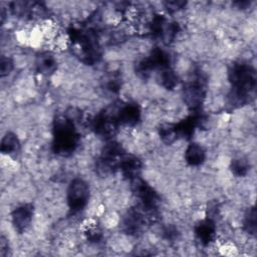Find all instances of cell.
I'll use <instances>...</instances> for the list:
<instances>
[{"mask_svg":"<svg viewBox=\"0 0 257 257\" xmlns=\"http://www.w3.org/2000/svg\"><path fill=\"white\" fill-rule=\"evenodd\" d=\"M228 79L231 83L229 104L236 108L250 102L257 84L255 68L247 62H234L228 70Z\"/></svg>","mask_w":257,"mask_h":257,"instance_id":"obj_1","label":"cell"},{"mask_svg":"<svg viewBox=\"0 0 257 257\" xmlns=\"http://www.w3.org/2000/svg\"><path fill=\"white\" fill-rule=\"evenodd\" d=\"M69 42L75 54L85 64L92 65L101 56L98 34L92 27H70L67 30Z\"/></svg>","mask_w":257,"mask_h":257,"instance_id":"obj_2","label":"cell"},{"mask_svg":"<svg viewBox=\"0 0 257 257\" xmlns=\"http://www.w3.org/2000/svg\"><path fill=\"white\" fill-rule=\"evenodd\" d=\"M80 135L75 120L67 114L57 116L52 125V151L61 157L71 156L79 145Z\"/></svg>","mask_w":257,"mask_h":257,"instance_id":"obj_3","label":"cell"},{"mask_svg":"<svg viewBox=\"0 0 257 257\" xmlns=\"http://www.w3.org/2000/svg\"><path fill=\"white\" fill-rule=\"evenodd\" d=\"M159 211L148 210L141 205L127 210L123 216L121 228L127 235H139L148 226L155 223L158 220Z\"/></svg>","mask_w":257,"mask_h":257,"instance_id":"obj_4","label":"cell"},{"mask_svg":"<svg viewBox=\"0 0 257 257\" xmlns=\"http://www.w3.org/2000/svg\"><path fill=\"white\" fill-rule=\"evenodd\" d=\"M125 155V152L121 145L116 142H108L102 149L99 158L95 163V169L99 176H108L119 168L121 158Z\"/></svg>","mask_w":257,"mask_h":257,"instance_id":"obj_5","label":"cell"},{"mask_svg":"<svg viewBox=\"0 0 257 257\" xmlns=\"http://www.w3.org/2000/svg\"><path fill=\"white\" fill-rule=\"evenodd\" d=\"M206 80L201 73L189 80L183 89L184 102L192 112L201 111L206 98Z\"/></svg>","mask_w":257,"mask_h":257,"instance_id":"obj_6","label":"cell"},{"mask_svg":"<svg viewBox=\"0 0 257 257\" xmlns=\"http://www.w3.org/2000/svg\"><path fill=\"white\" fill-rule=\"evenodd\" d=\"M171 58L169 53L161 47H155L150 54L141 59L136 66V71L139 76L147 78L151 73L157 69L163 70L170 67Z\"/></svg>","mask_w":257,"mask_h":257,"instance_id":"obj_7","label":"cell"},{"mask_svg":"<svg viewBox=\"0 0 257 257\" xmlns=\"http://www.w3.org/2000/svg\"><path fill=\"white\" fill-rule=\"evenodd\" d=\"M117 107H107L98 112L90 121V127L95 135L109 139L116 133L119 123L116 116Z\"/></svg>","mask_w":257,"mask_h":257,"instance_id":"obj_8","label":"cell"},{"mask_svg":"<svg viewBox=\"0 0 257 257\" xmlns=\"http://www.w3.org/2000/svg\"><path fill=\"white\" fill-rule=\"evenodd\" d=\"M89 186L81 178H74L67 188V205L72 215L80 213L87 205Z\"/></svg>","mask_w":257,"mask_h":257,"instance_id":"obj_9","label":"cell"},{"mask_svg":"<svg viewBox=\"0 0 257 257\" xmlns=\"http://www.w3.org/2000/svg\"><path fill=\"white\" fill-rule=\"evenodd\" d=\"M132 182V191L136 195V197L140 200V204L142 207L153 210L159 211L158 205L160 202V197L155 189L150 186L145 180H143L140 176L135 178Z\"/></svg>","mask_w":257,"mask_h":257,"instance_id":"obj_10","label":"cell"},{"mask_svg":"<svg viewBox=\"0 0 257 257\" xmlns=\"http://www.w3.org/2000/svg\"><path fill=\"white\" fill-rule=\"evenodd\" d=\"M116 116L119 125L133 127L140 122L142 110L138 103L127 102L117 107Z\"/></svg>","mask_w":257,"mask_h":257,"instance_id":"obj_11","label":"cell"},{"mask_svg":"<svg viewBox=\"0 0 257 257\" xmlns=\"http://www.w3.org/2000/svg\"><path fill=\"white\" fill-rule=\"evenodd\" d=\"M204 121H205V117L201 113V111L192 112V114H190L186 118L175 123L178 138L191 140L195 134L196 128L201 126Z\"/></svg>","mask_w":257,"mask_h":257,"instance_id":"obj_12","label":"cell"},{"mask_svg":"<svg viewBox=\"0 0 257 257\" xmlns=\"http://www.w3.org/2000/svg\"><path fill=\"white\" fill-rule=\"evenodd\" d=\"M33 212L34 208L32 204H22L12 211L11 220L15 231L19 234L26 231L32 221Z\"/></svg>","mask_w":257,"mask_h":257,"instance_id":"obj_13","label":"cell"},{"mask_svg":"<svg viewBox=\"0 0 257 257\" xmlns=\"http://www.w3.org/2000/svg\"><path fill=\"white\" fill-rule=\"evenodd\" d=\"M196 238L203 246L210 245L216 238V224L210 218H205L198 222L194 228Z\"/></svg>","mask_w":257,"mask_h":257,"instance_id":"obj_14","label":"cell"},{"mask_svg":"<svg viewBox=\"0 0 257 257\" xmlns=\"http://www.w3.org/2000/svg\"><path fill=\"white\" fill-rule=\"evenodd\" d=\"M118 170L125 179L132 181L140 176V172L142 170V161L134 155L125 154L120 160Z\"/></svg>","mask_w":257,"mask_h":257,"instance_id":"obj_15","label":"cell"},{"mask_svg":"<svg viewBox=\"0 0 257 257\" xmlns=\"http://www.w3.org/2000/svg\"><path fill=\"white\" fill-rule=\"evenodd\" d=\"M36 71L43 75L52 74L57 68V61L55 57L49 52L40 53L35 60Z\"/></svg>","mask_w":257,"mask_h":257,"instance_id":"obj_16","label":"cell"},{"mask_svg":"<svg viewBox=\"0 0 257 257\" xmlns=\"http://www.w3.org/2000/svg\"><path fill=\"white\" fill-rule=\"evenodd\" d=\"M205 159L206 151L201 145L197 143H192L187 147L185 151V161L188 165L192 167L200 166L205 162Z\"/></svg>","mask_w":257,"mask_h":257,"instance_id":"obj_17","label":"cell"},{"mask_svg":"<svg viewBox=\"0 0 257 257\" xmlns=\"http://www.w3.org/2000/svg\"><path fill=\"white\" fill-rule=\"evenodd\" d=\"M0 150L1 153L5 155H13L18 153L20 150V142L17 136L11 132L6 133L1 140Z\"/></svg>","mask_w":257,"mask_h":257,"instance_id":"obj_18","label":"cell"},{"mask_svg":"<svg viewBox=\"0 0 257 257\" xmlns=\"http://www.w3.org/2000/svg\"><path fill=\"white\" fill-rule=\"evenodd\" d=\"M167 22H168V20L165 15L155 14L148 24V30H149L150 34L155 38L162 39L164 29L166 27Z\"/></svg>","mask_w":257,"mask_h":257,"instance_id":"obj_19","label":"cell"},{"mask_svg":"<svg viewBox=\"0 0 257 257\" xmlns=\"http://www.w3.org/2000/svg\"><path fill=\"white\" fill-rule=\"evenodd\" d=\"M159 137L162 140V142L166 145H172L173 143H175L179 139L175 123L167 122V123H163L162 125H160Z\"/></svg>","mask_w":257,"mask_h":257,"instance_id":"obj_20","label":"cell"},{"mask_svg":"<svg viewBox=\"0 0 257 257\" xmlns=\"http://www.w3.org/2000/svg\"><path fill=\"white\" fill-rule=\"evenodd\" d=\"M160 82L163 87L172 90L179 84V76L171 67H168L161 70Z\"/></svg>","mask_w":257,"mask_h":257,"instance_id":"obj_21","label":"cell"},{"mask_svg":"<svg viewBox=\"0 0 257 257\" xmlns=\"http://www.w3.org/2000/svg\"><path fill=\"white\" fill-rule=\"evenodd\" d=\"M83 234L90 243H99L102 239V232L94 221H89L84 225Z\"/></svg>","mask_w":257,"mask_h":257,"instance_id":"obj_22","label":"cell"},{"mask_svg":"<svg viewBox=\"0 0 257 257\" xmlns=\"http://www.w3.org/2000/svg\"><path fill=\"white\" fill-rule=\"evenodd\" d=\"M230 169L235 176L245 177L250 170V165L247 159L241 157V158H236L232 160L230 164Z\"/></svg>","mask_w":257,"mask_h":257,"instance_id":"obj_23","label":"cell"},{"mask_svg":"<svg viewBox=\"0 0 257 257\" xmlns=\"http://www.w3.org/2000/svg\"><path fill=\"white\" fill-rule=\"evenodd\" d=\"M243 229L252 236L256 235V209L255 207L249 208L243 219Z\"/></svg>","mask_w":257,"mask_h":257,"instance_id":"obj_24","label":"cell"},{"mask_svg":"<svg viewBox=\"0 0 257 257\" xmlns=\"http://www.w3.org/2000/svg\"><path fill=\"white\" fill-rule=\"evenodd\" d=\"M180 29H181L180 25L177 22H167L166 27L164 29L162 40L165 43L172 42L175 39V37L177 36V34L179 33Z\"/></svg>","mask_w":257,"mask_h":257,"instance_id":"obj_25","label":"cell"},{"mask_svg":"<svg viewBox=\"0 0 257 257\" xmlns=\"http://www.w3.org/2000/svg\"><path fill=\"white\" fill-rule=\"evenodd\" d=\"M121 86V78L116 73L107 75L104 79V87L110 92H117Z\"/></svg>","mask_w":257,"mask_h":257,"instance_id":"obj_26","label":"cell"},{"mask_svg":"<svg viewBox=\"0 0 257 257\" xmlns=\"http://www.w3.org/2000/svg\"><path fill=\"white\" fill-rule=\"evenodd\" d=\"M14 67L13 61L11 58L6 57V56H2L1 57V62H0V74L1 77H4L6 75H8L12 69Z\"/></svg>","mask_w":257,"mask_h":257,"instance_id":"obj_27","label":"cell"},{"mask_svg":"<svg viewBox=\"0 0 257 257\" xmlns=\"http://www.w3.org/2000/svg\"><path fill=\"white\" fill-rule=\"evenodd\" d=\"M163 237L168 241H175L179 237V230L173 225H168L163 229Z\"/></svg>","mask_w":257,"mask_h":257,"instance_id":"obj_28","label":"cell"},{"mask_svg":"<svg viewBox=\"0 0 257 257\" xmlns=\"http://www.w3.org/2000/svg\"><path fill=\"white\" fill-rule=\"evenodd\" d=\"M187 5L186 1H180V0H175V1H166L165 2V7L167 8V10L171 13L177 12L183 8H185V6Z\"/></svg>","mask_w":257,"mask_h":257,"instance_id":"obj_29","label":"cell"},{"mask_svg":"<svg viewBox=\"0 0 257 257\" xmlns=\"http://www.w3.org/2000/svg\"><path fill=\"white\" fill-rule=\"evenodd\" d=\"M219 214V207L217 205V203H211L209 204L208 208H207V214L206 217L210 218L212 220L215 221V218L217 217V215Z\"/></svg>","mask_w":257,"mask_h":257,"instance_id":"obj_30","label":"cell"},{"mask_svg":"<svg viewBox=\"0 0 257 257\" xmlns=\"http://www.w3.org/2000/svg\"><path fill=\"white\" fill-rule=\"evenodd\" d=\"M8 250H9L8 241L5 239L4 236H1V238H0V255L6 256L8 254Z\"/></svg>","mask_w":257,"mask_h":257,"instance_id":"obj_31","label":"cell"},{"mask_svg":"<svg viewBox=\"0 0 257 257\" xmlns=\"http://www.w3.org/2000/svg\"><path fill=\"white\" fill-rule=\"evenodd\" d=\"M233 5L237 6V8L244 9V8H247L248 6H250V2L247 1V0H244V1H236V2L233 3Z\"/></svg>","mask_w":257,"mask_h":257,"instance_id":"obj_32","label":"cell"}]
</instances>
